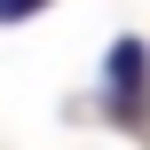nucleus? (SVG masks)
Masks as SVG:
<instances>
[{
    "label": "nucleus",
    "instance_id": "obj_2",
    "mask_svg": "<svg viewBox=\"0 0 150 150\" xmlns=\"http://www.w3.org/2000/svg\"><path fill=\"white\" fill-rule=\"evenodd\" d=\"M47 0H0V24H24V16H40Z\"/></svg>",
    "mask_w": 150,
    "mask_h": 150
},
{
    "label": "nucleus",
    "instance_id": "obj_1",
    "mask_svg": "<svg viewBox=\"0 0 150 150\" xmlns=\"http://www.w3.org/2000/svg\"><path fill=\"white\" fill-rule=\"evenodd\" d=\"M142 87H150V47L119 40L103 55V103H111V119H142Z\"/></svg>",
    "mask_w": 150,
    "mask_h": 150
}]
</instances>
